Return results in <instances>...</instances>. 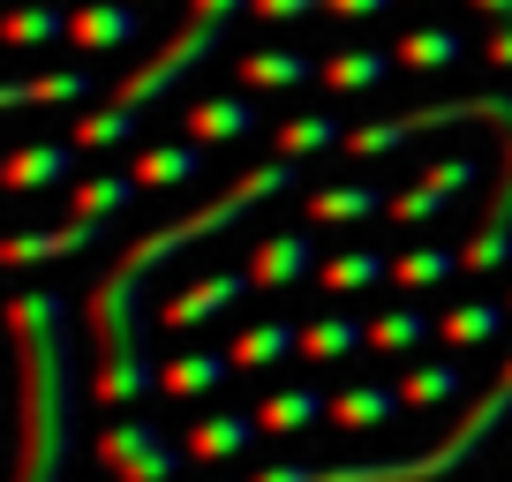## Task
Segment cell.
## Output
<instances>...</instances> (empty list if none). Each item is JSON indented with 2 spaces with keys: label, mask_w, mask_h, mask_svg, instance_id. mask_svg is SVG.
Instances as JSON below:
<instances>
[{
  "label": "cell",
  "mask_w": 512,
  "mask_h": 482,
  "mask_svg": "<svg viewBox=\"0 0 512 482\" xmlns=\"http://www.w3.org/2000/svg\"><path fill=\"white\" fill-rule=\"evenodd\" d=\"M497 324H505V309H490V302H467V309H452V317H445V339L475 347V339H497Z\"/></svg>",
  "instance_id": "obj_16"
},
{
  "label": "cell",
  "mask_w": 512,
  "mask_h": 482,
  "mask_svg": "<svg viewBox=\"0 0 512 482\" xmlns=\"http://www.w3.org/2000/svg\"><path fill=\"white\" fill-rule=\"evenodd\" d=\"M196 174V151H151L144 166H136V181H151V189H166V181H189Z\"/></svg>",
  "instance_id": "obj_20"
},
{
  "label": "cell",
  "mask_w": 512,
  "mask_h": 482,
  "mask_svg": "<svg viewBox=\"0 0 512 482\" xmlns=\"http://www.w3.org/2000/svg\"><path fill=\"white\" fill-rule=\"evenodd\" d=\"M392 407H400V392L362 385V392H339V400H332V422H339V430H377V422H392Z\"/></svg>",
  "instance_id": "obj_9"
},
{
  "label": "cell",
  "mask_w": 512,
  "mask_h": 482,
  "mask_svg": "<svg viewBox=\"0 0 512 482\" xmlns=\"http://www.w3.org/2000/svg\"><path fill=\"white\" fill-rule=\"evenodd\" d=\"M249 121H256V113L234 106V98H226V106H196V113H189V129H196V136H241Z\"/></svg>",
  "instance_id": "obj_18"
},
{
  "label": "cell",
  "mask_w": 512,
  "mask_h": 482,
  "mask_svg": "<svg viewBox=\"0 0 512 482\" xmlns=\"http://www.w3.org/2000/svg\"><path fill=\"white\" fill-rule=\"evenodd\" d=\"M505 385H512V362H505Z\"/></svg>",
  "instance_id": "obj_30"
},
{
  "label": "cell",
  "mask_w": 512,
  "mask_h": 482,
  "mask_svg": "<svg viewBox=\"0 0 512 482\" xmlns=\"http://www.w3.org/2000/svg\"><path fill=\"white\" fill-rule=\"evenodd\" d=\"M302 272H309V241L302 234H272L256 249V264H249L256 287H287V279H302Z\"/></svg>",
  "instance_id": "obj_7"
},
{
  "label": "cell",
  "mask_w": 512,
  "mask_h": 482,
  "mask_svg": "<svg viewBox=\"0 0 512 482\" xmlns=\"http://www.w3.org/2000/svg\"><path fill=\"white\" fill-rule=\"evenodd\" d=\"M475 8H512V0H475Z\"/></svg>",
  "instance_id": "obj_29"
},
{
  "label": "cell",
  "mask_w": 512,
  "mask_h": 482,
  "mask_svg": "<svg viewBox=\"0 0 512 482\" xmlns=\"http://www.w3.org/2000/svg\"><path fill=\"white\" fill-rule=\"evenodd\" d=\"M309 61H294V53H264V61H249V76L256 83H287V76H302Z\"/></svg>",
  "instance_id": "obj_22"
},
{
  "label": "cell",
  "mask_w": 512,
  "mask_h": 482,
  "mask_svg": "<svg viewBox=\"0 0 512 482\" xmlns=\"http://www.w3.org/2000/svg\"><path fill=\"white\" fill-rule=\"evenodd\" d=\"M445 53H452V38H407V61L415 68H445Z\"/></svg>",
  "instance_id": "obj_26"
},
{
  "label": "cell",
  "mask_w": 512,
  "mask_h": 482,
  "mask_svg": "<svg viewBox=\"0 0 512 482\" xmlns=\"http://www.w3.org/2000/svg\"><path fill=\"white\" fill-rule=\"evenodd\" d=\"M377 196L369 189H332V196H317V219H354V211H369Z\"/></svg>",
  "instance_id": "obj_21"
},
{
  "label": "cell",
  "mask_w": 512,
  "mask_h": 482,
  "mask_svg": "<svg viewBox=\"0 0 512 482\" xmlns=\"http://www.w3.org/2000/svg\"><path fill=\"white\" fill-rule=\"evenodd\" d=\"M249 294H256V279H249V272H219V279H196L189 294H174V302H166V324H174V332H181V324H211V317H219L226 302H249Z\"/></svg>",
  "instance_id": "obj_4"
},
{
  "label": "cell",
  "mask_w": 512,
  "mask_h": 482,
  "mask_svg": "<svg viewBox=\"0 0 512 482\" xmlns=\"http://www.w3.org/2000/svg\"><path fill=\"white\" fill-rule=\"evenodd\" d=\"M136 121L128 113H98V121H83V144H113V136H128Z\"/></svg>",
  "instance_id": "obj_25"
},
{
  "label": "cell",
  "mask_w": 512,
  "mask_h": 482,
  "mask_svg": "<svg viewBox=\"0 0 512 482\" xmlns=\"http://www.w3.org/2000/svg\"><path fill=\"white\" fill-rule=\"evenodd\" d=\"M23 347H31V445H23V482H53L68 467V339H61V302L23 294L16 309Z\"/></svg>",
  "instance_id": "obj_1"
},
{
  "label": "cell",
  "mask_w": 512,
  "mask_h": 482,
  "mask_svg": "<svg viewBox=\"0 0 512 482\" xmlns=\"http://www.w3.org/2000/svg\"><path fill=\"white\" fill-rule=\"evenodd\" d=\"M256 482H317V467H264Z\"/></svg>",
  "instance_id": "obj_27"
},
{
  "label": "cell",
  "mask_w": 512,
  "mask_h": 482,
  "mask_svg": "<svg viewBox=\"0 0 512 482\" xmlns=\"http://www.w3.org/2000/svg\"><path fill=\"white\" fill-rule=\"evenodd\" d=\"M354 347H362V324H354V317H324V324H309V332H302V354H317V362L354 354Z\"/></svg>",
  "instance_id": "obj_12"
},
{
  "label": "cell",
  "mask_w": 512,
  "mask_h": 482,
  "mask_svg": "<svg viewBox=\"0 0 512 482\" xmlns=\"http://www.w3.org/2000/svg\"><path fill=\"white\" fill-rule=\"evenodd\" d=\"M98 460L113 467L121 482H166L174 475V445H166L151 422H121V430H98Z\"/></svg>",
  "instance_id": "obj_3"
},
{
  "label": "cell",
  "mask_w": 512,
  "mask_h": 482,
  "mask_svg": "<svg viewBox=\"0 0 512 482\" xmlns=\"http://www.w3.org/2000/svg\"><path fill=\"white\" fill-rule=\"evenodd\" d=\"M226 370H234V354H181V362H166V377H159V385L189 400V392H211Z\"/></svg>",
  "instance_id": "obj_10"
},
{
  "label": "cell",
  "mask_w": 512,
  "mask_h": 482,
  "mask_svg": "<svg viewBox=\"0 0 512 482\" xmlns=\"http://www.w3.org/2000/svg\"><path fill=\"white\" fill-rule=\"evenodd\" d=\"M377 279H384V264L369 257V249H354V257H332V264H324V287H332V294H354V287H377Z\"/></svg>",
  "instance_id": "obj_15"
},
{
  "label": "cell",
  "mask_w": 512,
  "mask_h": 482,
  "mask_svg": "<svg viewBox=\"0 0 512 482\" xmlns=\"http://www.w3.org/2000/svg\"><path fill=\"white\" fill-rule=\"evenodd\" d=\"M422 332H430V317H422V309H392V317H384V324H369V347L400 354V347H415Z\"/></svg>",
  "instance_id": "obj_17"
},
{
  "label": "cell",
  "mask_w": 512,
  "mask_h": 482,
  "mask_svg": "<svg viewBox=\"0 0 512 482\" xmlns=\"http://www.w3.org/2000/svg\"><path fill=\"white\" fill-rule=\"evenodd\" d=\"M256 430H264V422H249V415H204L189 430V460H226V452H241Z\"/></svg>",
  "instance_id": "obj_6"
},
{
  "label": "cell",
  "mask_w": 512,
  "mask_h": 482,
  "mask_svg": "<svg viewBox=\"0 0 512 482\" xmlns=\"http://www.w3.org/2000/svg\"><path fill=\"white\" fill-rule=\"evenodd\" d=\"M467 181H475V166H430V174H422V189H407V196H392V219H430L437 204H445L452 189H467Z\"/></svg>",
  "instance_id": "obj_5"
},
{
  "label": "cell",
  "mask_w": 512,
  "mask_h": 482,
  "mask_svg": "<svg viewBox=\"0 0 512 482\" xmlns=\"http://www.w3.org/2000/svg\"><path fill=\"white\" fill-rule=\"evenodd\" d=\"M452 392H460V370H452V362H430V370H407L400 400L407 407H437V400H452Z\"/></svg>",
  "instance_id": "obj_13"
},
{
  "label": "cell",
  "mask_w": 512,
  "mask_h": 482,
  "mask_svg": "<svg viewBox=\"0 0 512 482\" xmlns=\"http://www.w3.org/2000/svg\"><path fill=\"white\" fill-rule=\"evenodd\" d=\"M317 415H332V400L324 392H279V400H264V430H302V422H317Z\"/></svg>",
  "instance_id": "obj_11"
},
{
  "label": "cell",
  "mask_w": 512,
  "mask_h": 482,
  "mask_svg": "<svg viewBox=\"0 0 512 482\" xmlns=\"http://www.w3.org/2000/svg\"><path fill=\"white\" fill-rule=\"evenodd\" d=\"M83 211H106V204H128V181H91V189H76Z\"/></svg>",
  "instance_id": "obj_23"
},
{
  "label": "cell",
  "mask_w": 512,
  "mask_h": 482,
  "mask_svg": "<svg viewBox=\"0 0 512 482\" xmlns=\"http://www.w3.org/2000/svg\"><path fill=\"white\" fill-rule=\"evenodd\" d=\"M505 415H512V385H497L490 400H482V407H475V415H467L437 452H422V460H354V467H317V482H430V475H445V467H460V460H467V452H475Z\"/></svg>",
  "instance_id": "obj_2"
},
{
  "label": "cell",
  "mask_w": 512,
  "mask_h": 482,
  "mask_svg": "<svg viewBox=\"0 0 512 482\" xmlns=\"http://www.w3.org/2000/svg\"><path fill=\"white\" fill-rule=\"evenodd\" d=\"M302 347V332H294V324H249V332H234V362L241 370H264V362H279V354H294Z\"/></svg>",
  "instance_id": "obj_8"
},
{
  "label": "cell",
  "mask_w": 512,
  "mask_h": 482,
  "mask_svg": "<svg viewBox=\"0 0 512 482\" xmlns=\"http://www.w3.org/2000/svg\"><path fill=\"white\" fill-rule=\"evenodd\" d=\"M309 0H264V16H302Z\"/></svg>",
  "instance_id": "obj_28"
},
{
  "label": "cell",
  "mask_w": 512,
  "mask_h": 482,
  "mask_svg": "<svg viewBox=\"0 0 512 482\" xmlns=\"http://www.w3.org/2000/svg\"><path fill=\"white\" fill-rule=\"evenodd\" d=\"M452 272H460V257H445V249H407V257L392 264L400 287H437V279H452Z\"/></svg>",
  "instance_id": "obj_14"
},
{
  "label": "cell",
  "mask_w": 512,
  "mask_h": 482,
  "mask_svg": "<svg viewBox=\"0 0 512 482\" xmlns=\"http://www.w3.org/2000/svg\"><path fill=\"white\" fill-rule=\"evenodd\" d=\"M46 181H68V151H23L16 189H46Z\"/></svg>",
  "instance_id": "obj_19"
},
{
  "label": "cell",
  "mask_w": 512,
  "mask_h": 482,
  "mask_svg": "<svg viewBox=\"0 0 512 482\" xmlns=\"http://www.w3.org/2000/svg\"><path fill=\"white\" fill-rule=\"evenodd\" d=\"M377 76H384V61H369V53H362V61L339 53V68H332V83H377Z\"/></svg>",
  "instance_id": "obj_24"
}]
</instances>
